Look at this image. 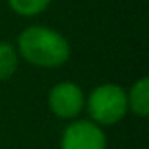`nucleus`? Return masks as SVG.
<instances>
[{"instance_id":"obj_2","label":"nucleus","mask_w":149,"mask_h":149,"mask_svg":"<svg viewBox=\"0 0 149 149\" xmlns=\"http://www.w3.org/2000/svg\"><path fill=\"white\" fill-rule=\"evenodd\" d=\"M89 119L98 127H109L125 119L128 113L127 91L115 83H102L95 87L85 98Z\"/></svg>"},{"instance_id":"obj_7","label":"nucleus","mask_w":149,"mask_h":149,"mask_svg":"<svg viewBox=\"0 0 149 149\" xmlns=\"http://www.w3.org/2000/svg\"><path fill=\"white\" fill-rule=\"evenodd\" d=\"M51 0H8V6L21 17H34L49 8Z\"/></svg>"},{"instance_id":"obj_3","label":"nucleus","mask_w":149,"mask_h":149,"mask_svg":"<svg viewBox=\"0 0 149 149\" xmlns=\"http://www.w3.org/2000/svg\"><path fill=\"white\" fill-rule=\"evenodd\" d=\"M108 140L91 119H74L61 136V149H106Z\"/></svg>"},{"instance_id":"obj_6","label":"nucleus","mask_w":149,"mask_h":149,"mask_svg":"<svg viewBox=\"0 0 149 149\" xmlns=\"http://www.w3.org/2000/svg\"><path fill=\"white\" fill-rule=\"evenodd\" d=\"M19 64L17 49L8 42H0V81L10 79Z\"/></svg>"},{"instance_id":"obj_1","label":"nucleus","mask_w":149,"mask_h":149,"mask_svg":"<svg viewBox=\"0 0 149 149\" xmlns=\"http://www.w3.org/2000/svg\"><path fill=\"white\" fill-rule=\"evenodd\" d=\"M17 55L38 68H58L70 58V44L57 30L32 25L19 34Z\"/></svg>"},{"instance_id":"obj_5","label":"nucleus","mask_w":149,"mask_h":149,"mask_svg":"<svg viewBox=\"0 0 149 149\" xmlns=\"http://www.w3.org/2000/svg\"><path fill=\"white\" fill-rule=\"evenodd\" d=\"M128 111L138 117L149 115V77H140L127 93Z\"/></svg>"},{"instance_id":"obj_4","label":"nucleus","mask_w":149,"mask_h":149,"mask_svg":"<svg viewBox=\"0 0 149 149\" xmlns=\"http://www.w3.org/2000/svg\"><path fill=\"white\" fill-rule=\"evenodd\" d=\"M49 109L64 121H74L85 108V95L81 87L74 81H61L53 85L47 96Z\"/></svg>"}]
</instances>
